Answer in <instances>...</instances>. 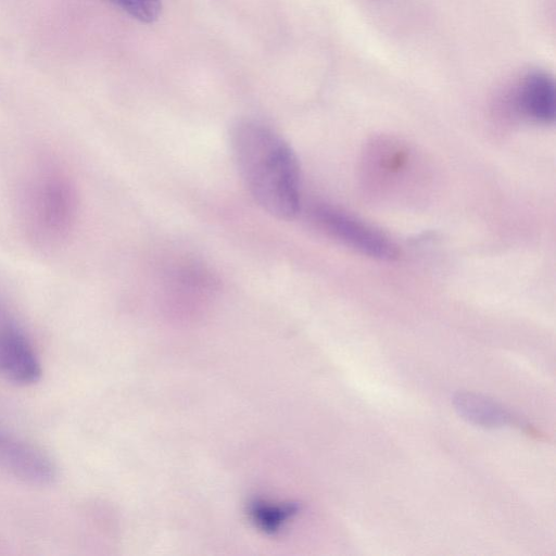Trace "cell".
Here are the masks:
<instances>
[{"mask_svg":"<svg viewBox=\"0 0 556 556\" xmlns=\"http://www.w3.org/2000/svg\"><path fill=\"white\" fill-rule=\"evenodd\" d=\"M230 147L239 174L253 200L278 219L301 210V173L296 155L283 137L252 118L238 121Z\"/></svg>","mask_w":556,"mask_h":556,"instance_id":"6da1fadb","label":"cell"},{"mask_svg":"<svg viewBox=\"0 0 556 556\" xmlns=\"http://www.w3.org/2000/svg\"><path fill=\"white\" fill-rule=\"evenodd\" d=\"M78 211L75 185L65 170L45 164L24 185L21 213L28 237L41 247L64 241L74 228Z\"/></svg>","mask_w":556,"mask_h":556,"instance_id":"7a4b0ae2","label":"cell"},{"mask_svg":"<svg viewBox=\"0 0 556 556\" xmlns=\"http://www.w3.org/2000/svg\"><path fill=\"white\" fill-rule=\"evenodd\" d=\"M311 215L325 232L365 255L382 261L399 256L393 241L345 212L320 204L312 210Z\"/></svg>","mask_w":556,"mask_h":556,"instance_id":"3957f363","label":"cell"},{"mask_svg":"<svg viewBox=\"0 0 556 556\" xmlns=\"http://www.w3.org/2000/svg\"><path fill=\"white\" fill-rule=\"evenodd\" d=\"M41 364L29 339L15 319L0 306V376L21 386L41 376Z\"/></svg>","mask_w":556,"mask_h":556,"instance_id":"277c9868","label":"cell"},{"mask_svg":"<svg viewBox=\"0 0 556 556\" xmlns=\"http://www.w3.org/2000/svg\"><path fill=\"white\" fill-rule=\"evenodd\" d=\"M0 468L37 485L50 484L56 476L55 467L46 454L1 428Z\"/></svg>","mask_w":556,"mask_h":556,"instance_id":"5b68a950","label":"cell"},{"mask_svg":"<svg viewBox=\"0 0 556 556\" xmlns=\"http://www.w3.org/2000/svg\"><path fill=\"white\" fill-rule=\"evenodd\" d=\"M519 101L523 111L532 118L544 123L554 121L555 88L546 74H529L521 84Z\"/></svg>","mask_w":556,"mask_h":556,"instance_id":"8992f818","label":"cell"},{"mask_svg":"<svg viewBox=\"0 0 556 556\" xmlns=\"http://www.w3.org/2000/svg\"><path fill=\"white\" fill-rule=\"evenodd\" d=\"M454 405L463 418L480 427L496 428L516 422L503 407L478 394L458 393L454 397Z\"/></svg>","mask_w":556,"mask_h":556,"instance_id":"52a82bcc","label":"cell"},{"mask_svg":"<svg viewBox=\"0 0 556 556\" xmlns=\"http://www.w3.org/2000/svg\"><path fill=\"white\" fill-rule=\"evenodd\" d=\"M116 5L131 17L143 22L156 21L162 11L161 0H105Z\"/></svg>","mask_w":556,"mask_h":556,"instance_id":"ba28073f","label":"cell"}]
</instances>
